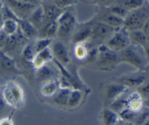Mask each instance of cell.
Returning a JSON list of instances; mask_svg holds the SVG:
<instances>
[{"mask_svg":"<svg viewBox=\"0 0 149 125\" xmlns=\"http://www.w3.org/2000/svg\"><path fill=\"white\" fill-rule=\"evenodd\" d=\"M149 17L148 9L143 6L130 10L124 19L123 27L128 31L142 29L144 23Z\"/></svg>","mask_w":149,"mask_h":125,"instance_id":"1","label":"cell"},{"mask_svg":"<svg viewBox=\"0 0 149 125\" xmlns=\"http://www.w3.org/2000/svg\"><path fill=\"white\" fill-rule=\"evenodd\" d=\"M130 44L129 31L124 27L118 28L106 44L108 47L116 52H120Z\"/></svg>","mask_w":149,"mask_h":125,"instance_id":"2","label":"cell"},{"mask_svg":"<svg viewBox=\"0 0 149 125\" xmlns=\"http://www.w3.org/2000/svg\"><path fill=\"white\" fill-rule=\"evenodd\" d=\"M97 59L99 65L107 69L113 68L120 62L118 52L112 50L103 44L99 45L97 47Z\"/></svg>","mask_w":149,"mask_h":125,"instance_id":"3","label":"cell"},{"mask_svg":"<svg viewBox=\"0 0 149 125\" xmlns=\"http://www.w3.org/2000/svg\"><path fill=\"white\" fill-rule=\"evenodd\" d=\"M75 17L68 11H63L57 20L58 30L56 35L61 39L68 37L75 26Z\"/></svg>","mask_w":149,"mask_h":125,"instance_id":"4","label":"cell"},{"mask_svg":"<svg viewBox=\"0 0 149 125\" xmlns=\"http://www.w3.org/2000/svg\"><path fill=\"white\" fill-rule=\"evenodd\" d=\"M119 52V53H118V55H119V61L127 63L138 70H142L143 68V60L142 59L141 55L138 53L134 45L133 47H132L130 44Z\"/></svg>","mask_w":149,"mask_h":125,"instance_id":"5","label":"cell"},{"mask_svg":"<svg viewBox=\"0 0 149 125\" xmlns=\"http://www.w3.org/2000/svg\"><path fill=\"white\" fill-rule=\"evenodd\" d=\"M6 5L20 20H23L26 17L29 18L31 13L37 6L31 3L23 2L17 0H6Z\"/></svg>","mask_w":149,"mask_h":125,"instance_id":"6","label":"cell"},{"mask_svg":"<svg viewBox=\"0 0 149 125\" xmlns=\"http://www.w3.org/2000/svg\"><path fill=\"white\" fill-rule=\"evenodd\" d=\"M117 29L111 27L103 22L100 21L92 26V33L90 39L94 42H107L109 38L114 33Z\"/></svg>","mask_w":149,"mask_h":125,"instance_id":"7","label":"cell"},{"mask_svg":"<svg viewBox=\"0 0 149 125\" xmlns=\"http://www.w3.org/2000/svg\"><path fill=\"white\" fill-rule=\"evenodd\" d=\"M6 103L11 106H17L20 104L23 99L21 90L15 85H10L8 88H6L4 92V97Z\"/></svg>","mask_w":149,"mask_h":125,"instance_id":"8","label":"cell"},{"mask_svg":"<svg viewBox=\"0 0 149 125\" xmlns=\"http://www.w3.org/2000/svg\"><path fill=\"white\" fill-rule=\"evenodd\" d=\"M42 7H43L44 12H45V22H44L43 26L52 23V22L57 21L59 16L63 12L62 9L55 6L52 2L45 4V5L42 6Z\"/></svg>","mask_w":149,"mask_h":125,"instance_id":"9","label":"cell"},{"mask_svg":"<svg viewBox=\"0 0 149 125\" xmlns=\"http://www.w3.org/2000/svg\"><path fill=\"white\" fill-rule=\"evenodd\" d=\"M52 55L55 56V59L59 61L61 64H67L69 63L70 58L67 48L63 43L61 42H55L52 44Z\"/></svg>","mask_w":149,"mask_h":125,"instance_id":"10","label":"cell"},{"mask_svg":"<svg viewBox=\"0 0 149 125\" xmlns=\"http://www.w3.org/2000/svg\"><path fill=\"white\" fill-rule=\"evenodd\" d=\"M128 87L119 82L110 84L106 88V96L108 100H114L120 96L123 95L127 91Z\"/></svg>","mask_w":149,"mask_h":125,"instance_id":"11","label":"cell"},{"mask_svg":"<svg viewBox=\"0 0 149 125\" xmlns=\"http://www.w3.org/2000/svg\"><path fill=\"white\" fill-rule=\"evenodd\" d=\"M146 81V76L141 74H133L121 77L119 82L124 84L127 87H139L141 84Z\"/></svg>","mask_w":149,"mask_h":125,"instance_id":"12","label":"cell"},{"mask_svg":"<svg viewBox=\"0 0 149 125\" xmlns=\"http://www.w3.org/2000/svg\"><path fill=\"white\" fill-rule=\"evenodd\" d=\"M144 106V100L138 92H133L127 96V108L138 113Z\"/></svg>","mask_w":149,"mask_h":125,"instance_id":"13","label":"cell"},{"mask_svg":"<svg viewBox=\"0 0 149 125\" xmlns=\"http://www.w3.org/2000/svg\"><path fill=\"white\" fill-rule=\"evenodd\" d=\"M29 20L36 29L43 26L45 22V12L42 5L36 6L29 17Z\"/></svg>","mask_w":149,"mask_h":125,"instance_id":"14","label":"cell"},{"mask_svg":"<svg viewBox=\"0 0 149 125\" xmlns=\"http://www.w3.org/2000/svg\"><path fill=\"white\" fill-rule=\"evenodd\" d=\"M18 29L26 39H32L37 35V29L26 19L19 20Z\"/></svg>","mask_w":149,"mask_h":125,"instance_id":"15","label":"cell"},{"mask_svg":"<svg viewBox=\"0 0 149 125\" xmlns=\"http://www.w3.org/2000/svg\"><path fill=\"white\" fill-rule=\"evenodd\" d=\"M129 37L131 44L140 47L142 48L145 44L148 42L149 39L146 35L144 33L142 29L134 30L129 31Z\"/></svg>","mask_w":149,"mask_h":125,"instance_id":"16","label":"cell"},{"mask_svg":"<svg viewBox=\"0 0 149 125\" xmlns=\"http://www.w3.org/2000/svg\"><path fill=\"white\" fill-rule=\"evenodd\" d=\"M0 68L7 72L16 73L18 71L14 60L1 49H0Z\"/></svg>","mask_w":149,"mask_h":125,"instance_id":"17","label":"cell"},{"mask_svg":"<svg viewBox=\"0 0 149 125\" xmlns=\"http://www.w3.org/2000/svg\"><path fill=\"white\" fill-rule=\"evenodd\" d=\"M52 57H53V55H52V50L50 48L48 47L36 54L32 63L35 65V67L38 68L43 65L44 64H46V63H47L48 61L51 60L52 59Z\"/></svg>","mask_w":149,"mask_h":125,"instance_id":"18","label":"cell"},{"mask_svg":"<svg viewBox=\"0 0 149 125\" xmlns=\"http://www.w3.org/2000/svg\"><path fill=\"white\" fill-rule=\"evenodd\" d=\"M102 117L105 125H119L122 120L117 113L110 108H105L103 110Z\"/></svg>","mask_w":149,"mask_h":125,"instance_id":"19","label":"cell"},{"mask_svg":"<svg viewBox=\"0 0 149 125\" xmlns=\"http://www.w3.org/2000/svg\"><path fill=\"white\" fill-rule=\"evenodd\" d=\"M101 21L110 26L111 27H113L116 29L123 27L124 24V18L119 17L116 15L112 14L109 12V13H107V14L103 16Z\"/></svg>","mask_w":149,"mask_h":125,"instance_id":"20","label":"cell"},{"mask_svg":"<svg viewBox=\"0 0 149 125\" xmlns=\"http://www.w3.org/2000/svg\"><path fill=\"white\" fill-rule=\"evenodd\" d=\"M71 89L61 88L54 97V103L60 106H66Z\"/></svg>","mask_w":149,"mask_h":125,"instance_id":"21","label":"cell"},{"mask_svg":"<svg viewBox=\"0 0 149 125\" xmlns=\"http://www.w3.org/2000/svg\"><path fill=\"white\" fill-rule=\"evenodd\" d=\"M92 33V27L87 26L82 28L81 29L76 32L75 34L73 36V42L76 44L80 43H84L86 40L90 38Z\"/></svg>","mask_w":149,"mask_h":125,"instance_id":"22","label":"cell"},{"mask_svg":"<svg viewBox=\"0 0 149 125\" xmlns=\"http://www.w3.org/2000/svg\"><path fill=\"white\" fill-rule=\"evenodd\" d=\"M1 30L4 31L7 36H11L15 33L18 30V22L11 19L4 20Z\"/></svg>","mask_w":149,"mask_h":125,"instance_id":"23","label":"cell"},{"mask_svg":"<svg viewBox=\"0 0 149 125\" xmlns=\"http://www.w3.org/2000/svg\"><path fill=\"white\" fill-rule=\"evenodd\" d=\"M54 75V71L49 65L44 64L36 70V76L39 80H46Z\"/></svg>","mask_w":149,"mask_h":125,"instance_id":"24","label":"cell"},{"mask_svg":"<svg viewBox=\"0 0 149 125\" xmlns=\"http://www.w3.org/2000/svg\"><path fill=\"white\" fill-rule=\"evenodd\" d=\"M82 98V94L79 90H71L68 97L67 106L70 108H74L79 106Z\"/></svg>","mask_w":149,"mask_h":125,"instance_id":"25","label":"cell"},{"mask_svg":"<svg viewBox=\"0 0 149 125\" xmlns=\"http://www.w3.org/2000/svg\"><path fill=\"white\" fill-rule=\"evenodd\" d=\"M149 119V109L145 106L138 112L134 119L132 124L134 125H142Z\"/></svg>","mask_w":149,"mask_h":125,"instance_id":"26","label":"cell"},{"mask_svg":"<svg viewBox=\"0 0 149 125\" xmlns=\"http://www.w3.org/2000/svg\"><path fill=\"white\" fill-rule=\"evenodd\" d=\"M123 95L115 99L111 104L110 109L117 113H120L122 110L127 108V97H124Z\"/></svg>","mask_w":149,"mask_h":125,"instance_id":"27","label":"cell"},{"mask_svg":"<svg viewBox=\"0 0 149 125\" xmlns=\"http://www.w3.org/2000/svg\"><path fill=\"white\" fill-rule=\"evenodd\" d=\"M116 3L121 4L127 10L130 11L143 6V0H118Z\"/></svg>","mask_w":149,"mask_h":125,"instance_id":"28","label":"cell"},{"mask_svg":"<svg viewBox=\"0 0 149 125\" xmlns=\"http://www.w3.org/2000/svg\"><path fill=\"white\" fill-rule=\"evenodd\" d=\"M109 12L112 13L113 15L119 16V17H122L125 19L127 15L129 12V10H127L126 8L122 6L121 4H118V3H114V4H111V5L109 6Z\"/></svg>","mask_w":149,"mask_h":125,"instance_id":"29","label":"cell"},{"mask_svg":"<svg viewBox=\"0 0 149 125\" xmlns=\"http://www.w3.org/2000/svg\"><path fill=\"white\" fill-rule=\"evenodd\" d=\"M51 43H52V39H51L50 38L44 37L36 41L33 46L35 54L36 55V54L39 53L41 51L44 50V49H45L46 48L49 47V45L51 44Z\"/></svg>","mask_w":149,"mask_h":125,"instance_id":"30","label":"cell"},{"mask_svg":"<svg viewBox=\"0 0 149 125\" xmlns=\"http://www.w3.org/2000/svg\"><path fill=\"white\" fill-rule=\"evenodd\" d=\"M23 58L29 62H33L34 57L36 55L33 49V47L31 44H26L22 51Z\"/></svg>","mask_w":149,"mask_h":125,"instance_id":"31","label":"cell"},{"mask_svg":"<svg viewBox=\"0 0 149 125\" xmlns=\"http://www.w3.org/2000/svg\"><path fill=\"white\" fill-rule=\"evenodd\" d=\"M118 114L119 115L121 119L124 121H127V122H133L134 119H135V116H136L137 113L132 111V110H130L129 108H126L124 110H122L120 113H119Z\"/></svg>","mask_w":149,"mask_h":125,"instance_id":"32","label":"cell"},{"mask_svg":"<svg viewBox=\"0 0 149 125\" xmlns=\"http://www.w3.org/2000/svg\"><path fill=\"white\" fill-rule=\"evenodd\" d=\"M87 52H88V49L84 43L77 44L75 48V54L76 56L79 59H86Z\"/></svg>","mask_w":149,"mask_h":125,"instance_id":"33","label":"cell"},{"mask_svg":"<svg viewBox=\"0 0 149 125\" xmlns=\"http://www.w3.org/2000/svg\"><path fill=\"white\" fill-rule=\"evenodd\" d=\"M137 92L142 97L144 101L149 99V81H146L145 82L141 84L139 87H138Z\"/></svg>","mask_w":149,"mask_h":125,"instance_id":"34","label":"cell"},{"mask_svg":"<svg viewBox=\"0 0 149 125\" xmlns=\"http://www.w3.org/2000/svg\"><path fill=\"white\" fill-rule=\"evenodd\" d=\"M56 84L53 81L48 82L42 87V93L45 96H50L55 94L56 92Z\"/></svg>","mask_w":149,"mask_h":125,"instance_id":"35","label":"cell"},{"mask_svg":"<svg viewBox=\"0 0 149 125\" xmlns=\"http://www.w3.org/2000/svg\"><path fill=\"white\" fill-rule=\"evenodd\" d=\"M76 0H51V2L61 9H64L71 6L75 3Z\"/></svg>","mask_w":149,"mask_h":125,"instance_id":"36","label":"cell"},{"mask_svg":"<svg viewBox=\"0 0 149 125\" xmlns=\"http://www.w3.org/2000/svg\"><path fill=\"white\" fill-rule=\"evenodd\" d=\"M7 37H8V36H7L4 32L2 31L1 30H0V49H1L4 47Z\"/></svg>","mask_w":149,"mask_h":125,"instance_id":"37","label":"cell"},{"mask_svg":"<svg viewBox=\"0 0 149 125\" xmlns=\"http://www.w3.org/2000/svg\"><path fill=\"white\" fill-rule=\"evenodd\" d=\"M142 31L144 32V33L146 35V36L149 39V17L146 20V21L145 22V23H144L143 26L142 28Z\"/></svg>","mask_w":149,"mask_h":125,"instance_id":"38","label":"cell"},{"mask_svg":"<svg viewBox=\"0 0 149 125\" xmlns=\"http://www.w3.org/2000/svg\"><path fill=\"white\" fill-rule=\"evenodd\" d=\"M142 49H143V51L144 55H146V57L148 59H149V41L146 44H145L143 47Z\"/></svg>","mask_w":149,"mask_h":125,"instance_id":"39","label":"cell"},{"mask_svg":"<svg viewBox=\"0 0 149 125\" xmlns=\"http://www.w3.org/2000/svg\"><path fill=\"white\" fill-rule=\"evenodd\" d=\"M2 7H3V4L0 2V30L1 29L3 23H4V18H3V15H2Z\"/></svg>","mask_w":149,"mask_h":125,"instance_id":"40","label":"cell"},{"mask_svg":"<svg viewBox=\"0 0 149 125\" xmlns=\"http://www.w3.org/2000/svg\"><path fill=\"white\" fill-rule=\"evenodd\" d=\"M117 1L118 0H99V1L101 2L102 4H107L108 6H110L111 5V4H114V3H116Z\"/></svg>","mask_w":149,"mask_h":125,"instance_id":"41","label":"cell"},{"mask_svg":"<svg viewBox=\"0 0 149 125\" xmlns=\"http://www.w3.org/2000/svg\"><path fill=\"white\" fill-rule=\"evenodd\" d=\"M5 106H6L5 100H4V99L1 96H0V112L4 108Z\"/></svg>","mask_w":149,"mask_h":125,"instance_id":"42","label":"cell"},{"mask_svg":"<svg viewBox=\"0 0 149 125\" xmlns=\"http://www.w3.org/2000/svg\"><path fill=\"white\" fill-rule=\"evenodd\" d=\"M0 125H13V123L10 119H4L0 122Z\"/></svg>","mask_w":149,"mask_h":125,"instance_id":"43","label":"cell"},{"mask_svg":"<svg viewBox=\"0 0 149 125\" xmlns=\"http://www.w3.org/2000/svg\"><path fill=\"white\" fill-rule=\"evenodd\" d=\"M20 1H23V2H28V3H31V4H36L37 5L39 3V0H17Z\"/></svg>","mask_w":149,"mask_h":125,"instance_id":"44","label":"cell"},{"mask_svg":"<svg viewBox=\"0 0 149 125\" xmlns=\"http://www.w3.org/2000/svg\"><path fill=\"white\" fill-rule=\"evenodd\" d=\"M119 125H134L133 124H132V122H127V121H124V120H122V122L119 123Z\"/></svg>","mask_w":149,"mask_h":125,"instance_id":"45","label":"cell"},{"mask_svg":"<svg viewBox=\"0 0 149 125\" xmlns=\"http://www.w3.org/2000/svg\"><path fill=\"white\" fill-rule=\"evenodd\" d=\"M144 106H145L146 107L148 108L149 109V99L144 101Z\"/></svg>","mask_w":149,"mask_h":125,"instance_id":"46","label":"cell"},{"mask_svg":"<svg viewBox=\"0 0 149 125\" xmlns=\"http://www.w3.org/2000/svg\"><path fill=\"white\" fill-rule=\"evenodd\" d=\"M142 125H149V119L148 121H147V122H146L145 123H144L143 124H142Z\"/></svg>","mask_w":149,"mask_h":125,"instance_id":"47","label":"cell"},{"mask_svg":"<svg viewBox=\"0 0 149 125\" xmlns=\"http://www.w3.org/2000/svg\"><path fill=\"white\" fill-rule=\"evenodd\" d=\"M91 1L93 2H97V1H99V0H91Z\"/></svg>","mask_w":149,"mask_h":125,"instance_id":"48","label":"cell"},{"mask_svg":"<svg viewBox=\"0 0 149 125\" xmlns=\"http://www.w3.org/2000/svg\"><path fill=\"white\" fill-rule=\"evenodd\" d=\"M148 1H149V0H148Z\"/></svg>","mask_w":149,"mask_h":125,"instance_id":"49","label":"cell"},{"mask_svg":"<svg viewBox=\"0 0 149 125\" xmlns=\"http://www.w3.org/2000/svg\"><path fill=\"white\" fill-rule=\"evenodd\" d=\"M0 1H1V0H0Z\"/></svg>","mask_w":149,"mask_h":125,"instance_id":"50","label":"cell"}]
</instances>
